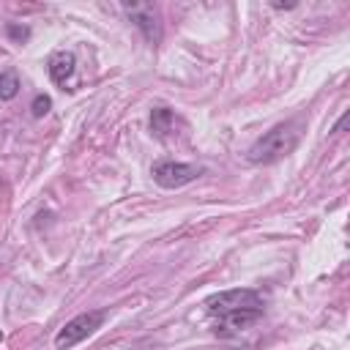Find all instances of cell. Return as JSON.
Masks as SVG:
<instances>
[{
  "instance_id": "cell-1",
  "label": "cell",
  "mask_w": 350,
  "mask_h": 350,
  "mask_svg": "<svg viewBox=\"0 0 350 350\" xmlns=\"http://www.w3.org/2000/svg\"><path fill=\"white\" fill-rule=\"evenodd\" d=\"M298 142H301V120H284L276 123L271 131H265L260 139H254L252 148L246 150V159L252 164H273L290 156L298 148Z\"/></svg>"
},
{
  "instance_id": "cell-2",
  "label": "cell",
  "mask_w": 350,
  "mask_h": 350,
  "mask_svg": "<svg viewBox=\"0 0 350 350\" xmlns=\"http://www.w3.org/2000/svg\"><path fill=\"white\" fill-rule=\"evenodd\" d=\"M205 309L211 317H221V314H232V312H265V298L257 290L235 287V290L211 295L205 301Z\"/></svg>"
},
{
  "instance_id": "cell-3",
  "label": "cell",
  "mask_w": 350,
  "mask_h": 350,
  "mask_svg": "<svg viewBox=\"0 0 350 350\" xmlns=\"http://www.w3.org/2000/svg\"><path fill=\"white\" fill-rule=\"evenodd\" d=\"M104 312L101 309H93V312H82V314H77V317H71L57 334H55V347L57 350H68V347H74V345H79L82 339H88L96 328H101V323H104Z\"/></svg>"
},
{
  "instance_id": "cell-4",
  "label": "cell",
  "mask_w": 350,
  "mask_h": 350,
  "mask_svg": "<svg viewBox=\"0 0 350 350\" xmlns=\"http://www.w3.org/2000/svg\"><path fill=\"white\" fill-rule=\"evenodd\" d=\"M150 175H153V180H156L161 189H180V186L197 180V178L202 175V167L186 164V161L164 159V161H156V164L150 167Z\"/></svg>"
},
{
  "instance_id": "cell-5",
  "label": "cell",
  "mask_w": 350,
  "mask_h": 350,
  "mask_svg": "<svg viewBox=\"0 0 350 350\" xmlns=\"http://www.w3.org/2000/svg\"><path fill=\"white\" fill-rule=\"evenodd\" d=\"M120 8L134 22V27H139V33L145 36V41L150 46H156L161 41V16L153 3H123Z\"/></svg>"
},
{
  "instance_id": "cell-6",
  "label": "cell",
  "mask_w": 350,
  "mask_h": 350,
  "mask_svg": "<svg viewBox=\"0 0 350 350\" xmlns=\"http://www.w3.org/2000/svg\"><path fill=\"white\" fill-rule=\"evenodd\" d=\"M74 68H77V57H74V52H68V49H57V52H52L49 60H46V71H49V79H52L55 85H66V82L74 77Z\"/></svg>"
},
{
  "instance_id": "cell-7",
  "label": "cell",
  "mask_w": 350,
  "mask_h": 350,
  "mask_svg": "<svg viewBox=\"0 0 350 350\" xmlns=\"http://www.w3.org/2000/svg\"><path fill=\"white\" fill-rule=\"evenodd\" d=\"M175 126V112L170 107H153L150 109V131L156 137H167Z\"/></svg>"
},
{
  "instance_id": "cell-8",
  "label": "cell",
  "mask_w": 350,
  "mask_h": 350,
  "mask_svg": "<svg viewBox=\"0 0 350 350\" xmlns=\"http://www.w3.org/2000/svg\"><path fill=\"white\" fill-rule=\"evenodd\" d=\"M19 77L16 71H3L0 74V101H11L16 93H19Z\"/></svg>"
},
{
  "instance_id": "cell-9",
  "label": "cell",
  "mask_w": 350,
  "mask_h": 350,
  "mask_svg": "<svg viewBox=\"0 0 350 350\" xmlns=\"http://www.w3.org/2000/svg\"><path fill=\"white\" fill-rule=\"evenodd\" d=\"M49 109H52V98H49L46 93H36V98H33V104H30L33 118H44Z\"/></svg>"
},
{
  "instance_id": "cell-10",
  "label": "cell",
  "mask_w": 350,
  "mask_h": 350,
  "mask_svg": "<svg viewBox=\"0 0 350 350\" xmlns=\"http://www.w3.org/2000/svg\"><path fill=\"white\" fill-rule=\"evenodd\" d=\"M5 33H8L14 41H19V44L30 36V30H27V27H19V25H5Z\"/></svg>"
}]
</instances>
